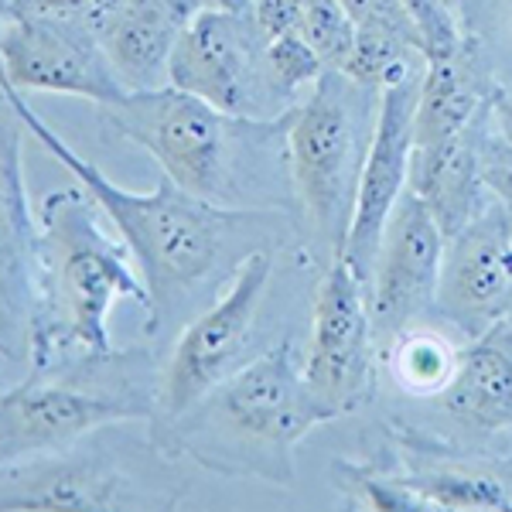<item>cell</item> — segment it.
I'll return each instance as SVG.
<instances>
[{"instance_id": "1", "label": "cell", "mask_w": 512, "mask_h": 512, "mask_svg": "<svg viewBox=\"0 0 512 512\" xmlns=\"http://www.w3.org/2000/svg\"><path fill=\"white\" fill-rule=\"evenodd\" d=\"M99 212L82 185L48 192L38 205L24 315L31 373L113 359L110 308L120 297L151 308L147 284L134 274V253L106 233Z\"/></svg>"}, {"instance_id": "2", "label": "cell", "mask_w": 512, "mask_h": 512, "mask_svg": "<svg viewBox=\"0 0 512 512\" xmlns=\"http://www.w3.org/2000/svg\"><path fill=\"white\" fill-rule=\"evenodd\" d=\"M0 89H4L7 110L45 147V154H52L96 198L103 216L113 222L117 236L134 253L147 294H151L147 332L158 335L175 318V311L185 308L188 297H195L209 280H216L233 236L250 233L253 222H260V209H222V205L185 192L168 175L154 192H127L113 185L93 161L72 151L52 130V123L41 120V113L24 99L21 89H14L7 79Z\"/></svg>"}, {"instance_id": "3", "label": "cell", "mask_w": 512, "mask_h": 512, "mask_svg": "<svg viewBox=\"0 0 512 512\" xmlns=\"http://www.w3.org/2000/svg\"><path fill=\"white\" fill-rule=\"evenodd\" d=\"M335 420L311 393L304 355L294 338L270 345L236 369L219 390L154 437L164 454L188 451L226 475H260L291 485V451L311 427Z\"/></svg>"}, {"instance_id": "4", "label": "cell", "mask_w": 512, "mask_h": 512, "mask_svg": "<svg viewBox=\"0 0 512 512\" xmlns=\"http://www.w3.org/2000/svg\"><path fill=\"white\" fill-rule=\"evenodd\" d=\"M99 113L120 137L144 147L185 192L222 209H260L270 202L250 178L260 171V154L287 137L294 110L280 120H239L168 82L130 89L99 106Z\"/></svg>"}, {"instance_id": "5", "label": "cell", "mask_w": 512, "mask_h": 512, "mask_svg": "<svg viewBox=\"0 0 512 512\" xmlns=\"http://www.w3.org/2000/svg\"><path fill=\"white\" fill-rule=\"evenodd\" d=\"M352 86L355 82L349 76L328 69L294 106L287 127L291 185L311 233L332 256L345 253L366 147L373 137V127L362 134Z\"/></svg>"}, {"instance_id": "6", "label": "cell", "mask_w": 512, "mask_h": 512, "mask_svg": "<svg viewBox=\"0 0 512 512\" xmlns=\"http://www.w3.org/2000/svg\"><path fill=\"white\" fill-rule=\"evenodd\" d=\"M106 359L65 366L69 376L31 373L24 383L4 390L0 400V451L4 461L28 454L62 451L106 424L151 420L158 390H140L134 379H106L96 373Z\"/></svg>"}, {"instance_id": "7", "label": "cell", "mask_w": 512, "mask_h": 512, "mask_svg": "<svg viewBox=\"0 0 512 512\" xmlns=\"http://www.w3.org/2000/svg\"><path fill=\"white\" fill-rule=\"evenodd\" d=\"M274 277V253L256 246L239 256L236 274L222 287L212 308L188 321L158 383V410L151 424L158 437L192 414L212 390L250 362V342L260 325V308Z\"/></svg>"}, {"instance_id": "8", "label": "cell", "mask_w": 512, "mask_h": 512, "mask_svg": "<svg viewBox=\"0 0 512 512\" xmlns=\"http://www.w3.org/2000/svg\"><path fill=\"white\" fill-rule=\"evenodd\" d=\"M168 82L239 120H280L294 99L274 82L253 14L202 7L171 55Z\"/></svg>"}, {"instance_id": "9", "label": "cell", "mask_w": 512, "mask_h": 512, "mask_svg": "<svg viewBox=\"0 0 512 512\" xmlns=\"http://www.w3.org/2000/svg\"><path fill=\"white\" fill-rule=\"evenodd\" d=\"M315 321L304 355L311 393L332 417L352 414L373 396L376 386V335L369 284L345 256H332L315 294Z\"/></svg>"}, {"instance_id": "10", "label": "cell", "mask_w": 512, "mask_h": 512, "mask_svg": "<svg viewBox=\"0 0 512 512\" xmlns=\"http://www.w3.org/2000/svg\"><path fill=\"white\" fill-rule=\"evenodd\" d=\"M0 59H4V79L21 93L79 96L96 106L130 93L106 48L99 45L96 28L76 18H48V14L4 18Z\"/></svg>"}, {"instance_id": "11", "label": "cell", "mask_w": 512, "mask_h": 512, "mask_svg": "<svg viewBox=\"0 0 512 512\" xmlns=\"http://www.w3.org/2000/svg\"><path fill=\"white\" fill-rule=\"evenodd\" d=\"M448 236L441 233L427 202L407 188L396 202L386 233L379 239L373 277H369V308L379 355L414 328L437 304L441 260Z\"/></svg>"}, {"instance_id": "12", "label": "cell", "mask_w": 512, "mask_h": 512, "mask_svg": "<svg viewBox=\"0 0 512 512\" xmlns=\"http://www.w3.org/2000/svg\"><path fill=\"white\" fill-rule=\"evenodd\" d=\"M434 308L465 338L512 318V212L492 192L444 243Z\"/></svg>"}, {"instance_id": "13", "label": "cell", "mask_w": 512, "mask_h": 512, "mask_svg": "<svg viewBox=\"0 0 512 512\" xmlns=\"http://www.w3.org/2000/svg\"><path fill=\"white\" fill-rule=\"evenodd\" d=\"M154 495L130 475L110 451L62 448L4 461L0 506L7 512L31 509H140L154 506Z\"/></svg>"}, {"instance_id": "14", "label": "cell", "mask_w": 512, "mask_h": 512, "mask_svg": "<svg viewBox=\"0 0 512 512\" xmlns=\"http://www.w3.org/2000/svg\"><path fill=\"white\" fill-rule=\"evenodd\" d=\"M420 79L393 86L379 93L373 137L366 147V164H362L359 195H355V212L349 239H345V260L359 270V277L369 284L379 239L386 233L396 202L407 192L410 181V154H414V110H417Z\"/></svg>"}, {"instance_id": "15", "label": "cell", "mask_w": 512, "mask_h": 512, "mask_svg": "<svg viewBox=\"0 0 512 512\" xmlns=\"http://www.w3.org/2000/svg\"><path fill=\"white\" fill-rule=\"evenodd\" d=\"M202 7V0H120L110 7L93 28L123 86H168L175 45Z\"/></svg>"}, {"instance_id": "16", "label": "cell", "mask_w": 512, "mask_h": 512, "mask_svg": "<svg viewBox=\"0 0 512 512\" xmlns=\"http://www.w3.org/2000/svg\"><path fill=\"white\" fill-rule=\"evenodd\" d=\"M454 424L472 434H499L512 427V318L468 338L458 349L451 383L434 396Z\"/></svg>"}, {"instance_id": "17", "label": "cell", "mask_w": 512, "mask_h": 512, "mask_svg": "<svg viewBox=\"0 0 512 512\" xmlns=\"http://www.w3.org/2000/svg\"><path fill=\"white\" fill-rule=\"evenodd\" d=\"M485 120H489V106L465 134L441 147H424V151L414 147V154H410L407 188L424 198L444 236L458 233L489 195L482 178V161H478V140H482Z\"/></svg>"}, {"instance_id": "18", "label": "cell", "mask_w": 512, "mask_h": 512, "mask_svg": "<svg viewBox=\"0 0 512 512\" xmlns=\"http://www.w3.org/2000/svg\"><path fill=\"white\" fill-rule=\"evenodd\" d=\"M492 89L485 86V72L478 69L472 45L458 52L427 59L420 76L417 110H414V147H441L465 134L489 106Z\"/></svg>"}, {"instance_id": "19", "label": "cell", "mask_w": 512, "mask_h": 512, "mask_svg": "<svg viewBox=\"0 0 512 512\" xmlns=\"http://www.w3.org/2000/svg\"><path fill=\"white\" fill-rule=\"evenodd\" d=\"M427 59L417 45L383 31H359L355 35V48L349 62L342 65V76H349L355 86L366 89V93H386L403 82H414L424 76Z\"/></svg>"}, {"instance_id": "20", "label": "cell", "mask_w": 512, "mask_h": 512, "mask_svg": "<svg viewBox=\"0 0 512 512\" xmlns=\"http://www.w3.org/2000/svg\"><path fill=\"white\" fill-rule=\"evenodd\" d=\"M393 379L403 390L417 396H437L451 383L454 366H458V349H451L448 338L427 332V328H407L386 349Z\"/></svg>"}, {"instance_id": "21", "label": "cell", "mask_w": 512, "mask_h": 512, "mask_svg": "<svg viewBox=\"0 0 512 512\" xmlns=\"http://www.w3.org/2000/svg\"><path fill=\"white\" fill-rule=\"evenodd\" d=\"M424 499L427 509H512V489L495 475L461 472V468H424L400 475Z\"/></svg>"}, {"instance_id": "22", "label": "cell", "mask_w": 512, "mask_h": 512, "mask_svg": "<svg viewBox=\"0 0 512 512\" xmlns=\"http://www.w3.org/2000/svg\"><path fill=\"white\" fill-rule=\"evenodd\" d=\"M297 31L321 55L328 69H342L355 48V21L342 7V0H294Z\"/></svg>"}, {"instance_id": "23", "label": "cell", "mask_w": 512, "mask_h": 512, "mask_svg": "<svg viewBox=\"0 0 512 512\" xmlns=\"http://www.w3.org/2000/svg\"><path fill=\"white\" fill-rule=\"evenodd\" d=\"M267 62H270V72H274V82L294 99V103L301 89H311L328 72V65L321 62V55L304 41L301 31H280V35L267 38Z\"/></svg>"}, {"instance_id": "24", "label": "cell", "mask_w": 512, "mask_h": 512, "mask_svg": "<svg viewBox=\"0 0 512 512\" xmlns=\"http://www.w3.org/2000/svg\"><path fill=\"white\" fill-rule=\"evenodd\" d=\"M403 4L417 24L420 41H424V59H441V55H451L465 45L448 0H403Z\"/></svg>"}, {"instance_id": "25", "label": "cell", "mask_w": 512, "mask_h": 512, "mask_svg": "<svg viewBox=\"0 0 512 512\" xmlns=\"http://www.w3.org/2000/svg\"><path fill=\"white\" fill-rule=\"evenodd\" d=\"M342 7L349 11V18L359 31H383V35L403 38L424 52L420 31L403 0H342Z\"/></svg>"}, {"instance_id": "26", "label": "cell", "mask_w": 512, "mask_h": 512, "mask_svg": "<svg viewBox=\"0 0 512 512\" xmlns=\"http://www.w3.org/2000/svg\"><path fill=\"white\" fill-rule=\"evenodd\" d=\"M478 161H482L485 188L495 198H502L512 212V140L492 130V117L485 120L482 140H478Z\"/></svg>"}, {"instance_id": "27", "label": "cell", "mask_w": 512, "mask_h": 512, "mask_svg": "<svg viewBox=\"0 0 512 512\" xmlns=\"http://www.w3.org/2000/svg\"><path fill=\"white\" fill-rule=\"evenodd\" d=\"M120 0H4V18L18 14H48V18H76L96 24Z\"/></svg>"}, {"instance_id": "28", "label": "cell", "mask_w": 512, "mask_h": 512, "mask_svg": "<svg viewBox=\"0 0 512 512\" xmlns=\"http://www.w3.org/2000/svg\"><path fill=\"white\" fill-rule=\"evenodd\" d=\"M489 117H492V127L499 130L502 137L512 140V86H495L492 89Z\"/></svg>"}, {"instance_id": "29", "label": "cell", "mask_w": 512, "mask_h": 512, "mask_svg": "<svg viewBox=\"0 0 512 512\" xmlns=\"http://www.w3.org/2000/svg\"><path fill=\"white\" fill-rule=\"evenodd\" d=\"M205 7H219V11H236V14H250L256 0H202Z\"/></svg>"}]
</instances>
